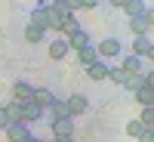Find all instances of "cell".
I'll return each mask as SVG.
<instances>
[{
  "instance_id": "23",
  "label": "cell",
  "mask_w": 154,
  "mask_h": 142,
  "mask_svg": "<svg viewBox=\"0 0 154 142\" xmlns=\"http://www.w3.org/2000/svg\"><path fill=\"white\" fill-rule=\"evenodd\" d=\"M142 130H145V127L139 124V121H130V124H126V133H130V136H139Z\"/></svg>"
},
{
  "instance_id": "20",
  "label": "cell",
  "mask_w": 154,
  "mask_h": 142,
  "mask_svg": "<svg viewBox=\"0 0 154 142\" xmlns=\"http://www.w3.org/2000/svg\"><path fill=\"white\" fill-rule=\"evenodd\" d=\"M43 37H46L43 28H37V25H25V40H28V43H40Z\"/></svg>"
},
{
  "instance_id": "14",
  "label": "cell",
  "mask_w": 154,
  "mask_h": 142,
  "mask_svg": "<svg viewBox=\"0 0 154 142\" xmlns=\"http://www.w3.org/2000/svg\"><path fill=\"white\" fill-rule=\"evenodd\" d=\"M108 71H111V68H108V62H102V59H99L96 65H89V68H86V77H89V80H96V84H102V80H108Z\"/></svg>"
},
{
  "instance_id": "18",
  "label": "cell",
  "mask_w": 154,
  "mask_h": 142,
  "mask_svg": "<svg viewBox=\"0 0 154 142\" xmlns=\"http://www.w3.org/2000/svg\"><path fill=\"white\" fill-rule=\"evenodd\" d=\"M62 136H74V121H59V124H53V139H62Z\"/></svg>"
},
{
  "instance_id": "7",
  "label": "cell",
  "mask_w": 154,
  "mask_h": 142,
  "mask_svg": "<svg viewBox=\"0 0 154 142\" xmlns=\"http://www.w3.org/2000/svg\"><path fill=\"white\" fill-rule=\"evenodd\" d=\"M43 114H46V111L37 108L34 102H22V124L31 127V124H37V121H43Z\"/></svg>"
},
{
  "instance_id": "11",
  "label": "cell",
  "mask_w": 154,
  "mask_h": 142,
  "mask_svg": "<svg viewBox=\"0 0 154 142\" xmlns=\"http://www.w3.org/2000/svg\"><path fill=\"white\" fill-rule=\"evenodd\" d=\"M46 114H49V121H53V124H59V121H71V114H68V108H65V99H56L53 105L46 108Z\"/></svg>"
},
{
  "instance_id": "27",
  "label": "cell",
  "mask_w": 154,
  "mask_h": 142,
  "mask_svg": "<svg viewBox=\"0 0 154 142\" xmlns=\"http://www.w3.org/2000/svg\"><path fill=\"white\" fill-rule=\"evenodd\" d=\"M3 127H6V121H3V111H0V130H3Z\"/></svg>"
},
{
  "instance_id": "21",
  "label": "cell",
  "mask_w": 154,
  "mask_h": 142,
  "mask_svg": "<svg viewBox=\"0 0 154 142\" xmlns=\"http://www.w3.org/2000/svg\"><path fill=\"white\" fill-rule=\"evenodd\" d=\"M139 124L145 127V130H154V108H142V114L136 118Z\"/></svg>"
},
{
  "instance_id": "13",
  "label": "cell",
  "mask_w": 154,
  "mask_h": 142,
  "mask_svg": "<svg viewBox=\"0 0 154 142\" xmlns=\"http://www.w3.org/2000/svg\"><path fill=\"white\" fill-rule=\"evenodd\" d=\"M77 62H80L83 68L96 65V62H99V53H96V43H86L83 49H77Z\"/></svg>"
},
{
  "instance_id": "17",
  "label": "cell",
  "mask_w": 154,
  "mask_h": 142,
  "mask_svg": "<svg viewBox=\"0 0 154 142\" xmlns=\"http://www.w3.org/2000/svg\"><path fill=\"white\" fill-rule=\"evenodd\" d=\"M136 102L142 108H154V87H139L136 90Z\"/></svg>"
},
{
  "instance_id": "5",
  "label": "cell",
  "mask_w": 154,
  "mask_h": 142,
  "mask_svg": "<svg viewBox=\"0 0 154 142\" xmlns=\"http://www.w3.org/2000/svg\"><path fill=\"white\" fill-rule=\"evenodd\" d=\"M28 25H37V28L46 31V25H49V3H37L31 9V16H28Z\"/></svg>"
},
{
  "instance_id": "12",
  "label": "cell",
  "mask_w": 154,
  "mask_h": 142,
  "mask_svg": "<svg viewBox=\"0 0 154 142\" xmlns=\"http://www.w3.org/2000/svg\"><path fill=\"white\" fill-rule=\"evenodd\" d=\"M117 9H123L126 12V16H130V19H139V16H145V3H142V0H120V6Z\"/></svg>"
},
{
  "instance_id": "15",
  "label": "cell",
  "mask_w": 154,
  "mask_h": 142,
  "mask_svg": "<svg viewBox=\"0 0 154 142\" xmlns=\"http://www.w3.org/2000/svg\"><path fill=\"white\" fill-rule=\"evenodd\" d=\"M31 136V127L28 124H12V127H6V139L9 142H25Z\"/></svg>"
},
{
  "instance_id": "3",
  "label": "cell",
  "mask_w": 154,
  "mask_h": 142,
  "mask_svg": "<svg viewBox=\"0 0 154 142\" xmlns=\"http://www.w3.org/2000/svg\"><path fill=\"white\" fill-rule=\"evenodd\" d=\"M130 56H136V59H151V62H154V40H151V34H148V37H136Z\"/></svg>"
},
{
  "instance_id": "1",
  "label": "cell",
  "mask_w": 154,
  "mask_h": 142,
  "mask_svg": "<svg viewBox=\"0 0 154 142\" xmlns=\"http://www.w3.org/2000/svg\"><path fill=\"white\" fill-rule=\"evenodd\" d=\"M151 25H154V6H148V9H145V16H139V19H130V31H133L136 37H148Z\"/></svg>"
},
{
  "instance_id": "26",
  "label": "cell",
  "mask_w": 154,
  "mask_h": 142,
  "mask_svg": "<svg viewBox=\"0 0 154 142\" xmlns=\"http://www.w3.org/2000/svg\"><path fill=\"white\" fill-rule=\"evenodd\" d=\"M25 142H46V139H40V136H34V133H31V136L25 139Z\"/></svg>"
},
{
  "instance_id": "4",
  "label": "cell",
  "mask_w": 154,
  "mask_h": 142,
  "mask_svg": "<svg viewBox=\"0 0 154 142\" xmlns=\"http://www.w3.org/2000/svg\"><path fill=\"white\" fill-rule=\"evenodd\" d=\"M65 108H68L71 121H74L77 114H86V108H89V99H86L83 93H71V96L65 99Z\"/></svg>"
},
{
  "instance_id": "2",
  "label": "cell",
  "mask_w": 154,
  "mask_h": 142,
  "mask_svg": "<svg viewBox=\"0 0 154 142\" xmlns=\"http://www.w3.org/2000/svg\"><path fill=\"white\" fill-rule=\"evenodd\" d=\"M96 53H99L102 62H105V59H114V56H120V53H123V43L117 40V37H105L102 43H96Z\"/></svg>"
},
{
  "instance_id": "9",
  "label": "cell",
  "mask_w": 154,
  "mask_h": 142,
  "mask_svg": "<svg viewBox=\"0 0 154 142\" xmlns=\"http://www.w3.org/2000/svg\"><path fill=\"white\" fill-rule=\"evenodd\" d=\"M0 111H3V121H6V127H12V124H22V105H19V102H6V105H0Z\"/></svg>"
},
{
  "instance_id": "28",
  "label": "cell",
  "mask_w": 154,
  "mask_h": 142,
  "mask_svg": "<svg viewBox=\"0 0 154 142\" xmlns=\"http://www.w3.org/2000/svg\"><path fill=\"white\" fill-rule=\"evenodd\" d=\"M46 142H49V139H46Z\"/></svg>"
},
{
  "instance_id": "22",
  "label": "cell",
  "mask_w": 154,
  "mask_h": 142,
  "mask_svg": "<svg viewBox=\"0 0 154 142\" xmlns=\"http://www.w3.org/2000/svg\"><path fill=\"white\" fill-rule=\"evenodd\" d=\"M108 80H114L117 87H123V84H126V74H123L120 68H111V71H108Z\"/></svg>"
},
{
  "instance_id": "24",
  "label": "cell",
  "mask_w": 154,
  "mask_h": 142,
  "mask_svg": "<svg viewBox=\"0 0 154 142\" xmlns=\"http://www.w3.org/2000/svg\"><path fill=\"white\" fill-rule=\"evenodd\" d=\"M136 139H139V142H154V130H142Z\"/></svg>"
},
{
  "instance_id": "10",
  "label": "cell",
  "mask_w": 154,
  "mask_h": 142,
  "mask_svg": "<svg viewBox=\"0 0 154 142\" xmlns=\"http://www.w3.org/2000/svg\"><path fill=\"white\" fill-rule=\"evenodd\" d=\"M65 43H68V49H83L86 43H93V40H89V34H86L83 28H74V31L65 37Z\"/></svg>"
},
{
  "instance_id": "25",
  "label": "cell",
  "mask_w": 154,
  "mask_h": 142,
  "mask_svg": "<svg viewBox=\"0 0 154 142\" xmlns=\"http://www.w3.org/2000/svg\"><path fill=\"white\" fill-rule=\"evenodd\" d=\"M49 142H74V136H62V139H49Z\"/></svg>"
},
{
  "instance_id": "16",
  "label": "cell",
  "mask_w": 154,
  "mask_h": 142,
  "mask_svg": "<svg viewBox=\"0 0 154 142\" xmlns=\"http://www.w3.org/2000/svg\"><path fill=\"white\" fill-rule=\"evenodd\" d=\"M120 71H123L126 77L142 74V59H136V56H123V62H120Z\"/></svg>"
},
{
  "instance_id": "6",
  "label": "cell",
  "mask_w": 154,
  "mask_h": 142,
  "mask_svg": "<svg viewBox=\"0 0 154 142\" xmlns=\"http://www.w3.org/2000/svg\"><path fill=\"white\" fill-rule=\"evenodd\" d=\"M31 102H34L37 108H43V111H46V108L56 102V93H53V90H46V87H34V93H31Z\"/></svg>"
},
{
  "instance_id": "8",
  "label": "cell",
  "mask_w": 154,
  "mask_h": 142,
  "mask_svg": "<svg viewBox=\"0 0 154 142\" xmlns=\"http://www.w3.org/2000/svg\"><path fill=\"white\" fill-rule=\"evenodd\" d=\"M31 93H34V87L28 84V80H16L12 84V102H31Z\"/></svg>"
},
{
  "instance_id": "19",
  "label": "cell",
  "mask_w": 154,
  "mask_h": 142,
  "mask_svg": "<svg viewBox=\"0 0 154 142\" xmlns=\"http://www.w3.org/2000/svg\"><path fill=\"white\" fill-rule=\"evenodd\" d=\"M71 53V49H68V43H65V37H62V40H53V43H49V59H65Z\"/></svg>"
}]
</instances>
